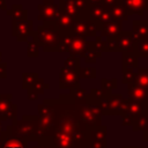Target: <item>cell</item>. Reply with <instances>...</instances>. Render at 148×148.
I'll return each mask as SVG.
<instances>
[{
  "instance_id": "obj_1",
  "label": "cell",
  "mask_w": 148,
  "mask_h": 148,
  "mask_svg": "<svg viewBox=\"0 0 148 148\" xmlns=\"http://www.w3.org/2000/svg\"><path fill=\"white\" fill-rule=\"evenodd\" d=\"M60 37L61 31L54 27L53 22H45L32 32V40L36 42L38 46H42L45 52H56Z\"/></svg>"
},
{
  "instance_id": "obj_2",
  "label": "cell",
  "mask_w": 148,
  "mask_h": 148,
  "mask_svg": "<svg viewBox=\"0 0 148 148\" xmlns=\"http://www.w3.org/2000/svg\"><path fill=\"white\" fill-rule=\"evenodd\" d=\"M76 104V103H75ZM76 110H77V117L80 121L87 127H95V126H101V110L97 105V103L90 97L88 94L84 102L76 104Z\"/></svg>"
},
{
  "instance_id": "obj_3",
  "label": "cell",
  "mask_w": 148,
  "mask_h": 148,
  "mask_svg": "<svg viewBox=\"0 0 148 148\" xmlns=\"http://www.w3.org/2000/svg\"><path fill=\"white\" fill-rule=\"evenodd\" d=\"M87 20H90L96 25L97 30L99 31L103 23L112 21V15H111L110 7H108L104 3L97 5V6H91L90 9L88 10Z\"/></svg>"
},
{
  "instance_id": "obj_4",
  "label": "cell",
  "mask_w": 148,
  "mask_h": 148,
  "mask_svg": "<svg viewBox=\"0 0 148 148\" xmlns=\"http://www.w3.org/2000/svg\"><path fill=\"white\" fill-rule=\"evenodd\" d=\"M71 34L75 36L81 37H96L97 36V28L96 25L87 18H74L72 27H71Z\"/></svg>"
},
{
  "instance_id": "obj_5",
  "label": "cell",
  "mask_w": 148,
  "mask_h": 148,
  "mask_svg": "<svg viewBox=\"0 0 148 148\" xmlns=\"http://www.w3.org/2000/svg\"><path fill=\"white\" fill-rule=\"evenodd\" d=\"M38 8V20L43 23L53 22L59 14V6L54 0H43L42 3L37 6Z\"/></svg>"
},
{
  "instance_id": "obj_6",
  "label": "cell",
  "mask_w": 148,
  "mask_h": 148,
  "mask_svg": "<svg viewBox=\"0 0 148 148\" xmlns=\"http://www.w3.org/2000/svg\"><path fill=\"white\" fill-rule=\"evenodd\" d=\"M88 146L91 148H106V126L88 128Z\"/></svg>"
},
{
  "instance_id": "obj_7",
  "label": "cell",
  "mask_w": 148,
  "mask_h": 148,
  "mask_svg": "<svg viewBox=\"0 0 148 148\" xmlns=\"http://www.w3.org/2000/svg\"><path fill=\"white\" fill-rule=\"evenodd\" d=\"M34 32V22L27 20L18 23H12V35L16 38L17 42H27L28 37L32 36Z\"/></svg>"
},
{
  "instance_id": "obj_8",
  "label": "cell",
  "mask_w": 148,
  "mask_h": 148,
  "mask_svg": "<svg viewBox=\"0 0 148 148\" xmlns=\"http://www.w3.org/2000/svg\"><path fill=\"white\" fill-rule=\"evenodd\" d=\"M89 50V43L87 40L86 37H81V36H72V39L69 42V46H68V53L73 57L76 58H84L86 53Z\"/></svg>"
},
{
  "instance_id": "obj_9",
  "label": "cell",
  "mask_w": 148,
  "mask_h": 148,
  "mask_svg": "<svg viewBox=\"0 0 148 148\" xmlns=\"http://www.w3.org/2000/svg\"><path fill=\"white\" fill-rule=\"evenodd\" d=\"M128 99H125L121 94H112L108 101L105 114H123L126 110Z\"/></svg>"
},
{
  "instance_id": "obj_10",
  "label": "cell",
  "mask_w": 148,
  "mask_h": 148,
  "mask_svg": "<svg viewBox=\"0 0 148 148\" xmlns=\"http://www.w3.org/2000/svg\"><path fill=\"white\" fill-rule=\"evenodd\" d=\"M79 80H80V77H79L77 72L61 68L60 74H59V87L61 89H64V88L74 89V88L80 87Z\"/></svg>"
},
{
  "instance_id": "obj_11",
  "label": "cell",
  "mask_w": 148,
  "mask_h": 148,
  "mask_svg": "<svg viewBox=\"0 0 148 148\" xmlns=\"http://www.w3.org/2000/svg\"><path fill=\"white\" fill-rule=\"evenodd\" d=\"M120 3L126 9L128 16L133 14L142 16L148 10V0H120Z\"/></svg>"
},
{
  "instance_id": "obj_12",
  "label": "cell",
  "mask_w": 148,
  "mask_h": 148,
  "mask_svg": "<svg viewBox=\"0 0 148 148\" xmlns=\"http://www.w3.org/2000/svg\"><path fill=\"white\" fill-rule=\"evenodd\" d=\"M123 114H128L133 119L138 116H148V101H132L128 98L126 110Z\"/></svg>"
},
{
  "instance_id": "obj_13",
  "label": "cell",
  "mask_w": 148,
  "mask_h": 148,
  "mask_svg": "<svg viewBox=\"0 0 148 148\" xmlns=\"http://www.w3.org/2000/svg\"><path fill=\"white\" fill-rule=\"evenodd\" d=\"M121 32H123V22L114 21V20L103 23L99 29L101 37H106V38L116 39Z\"/></svg>"
},
{
  "instance_id": "obj_14",
  "label": "cell",
  "mask_w": 148,
  "mask_h": 148,
  "mask_svg": "<svg viewBox=\"0 0 148 148\" xmlns=\"http://www.w3.org/2000/svg\"><path fill=\"white\" fill-rule=\"evenodd\" d=\"M118 51L123 52H133L134 47V39L130 30H123V32L116 38Z\"/></svg>"
},
{
  "instance_id": "obj_15",
  "label": "cell",
  "mask_w": 148,
  "mask_h": 148,
  "mask_svg": "<svg viewBox=\"0 0 148 148\" xmlns=\"http://www.w3.org/2000/svg\"><path fill=\"white\" fill-rule=\"evenodd\" d=\"M134 42L148 38V21L146 20H135L133 21L132 29L130 30Z\"/></svg>"
},
{
  "instance_id": "obj_16",
  "label": "cell",
  "mask_w": 148,
  "mask_h": 148,
  "mask_svg": "<svg viewBox=\"0 0 148 148\" xmlns=\"http://www.w3.org/2000/svg\"><path fill=\"white\" fill-rule=\"evenodd\" d=\"M73 21H74L73 17H71L69 15H67V14H65L64 12L59 10L58 16H57L56 20L53 21V24H54V27H56L59 31L67 32V31L71 30V27H72Z\"/></svg>"
},
{
  "instance_id": "obj_17",
  "label": "cell",
  "mask_w": 148,
  "mask_h": 148,
  "mask_svg": "<svg viewBox=\"0 0 148 148\" xmlns=\"http://www.w3.org/2000/svg\"><path fill=\"white\" fill-rule=\"evenodd\" d=\"M8 16H12V23H18L28 20V10L22 7V5H13L12 9L6 10Z\"/></svg>"
},
{
  "instance_id": "obj_18",
  "label": "cell",
  "mask_w": 148,
  "mask_h": 148,
  "mask_svg": "<svg viewBox=\"0 0 148 148\" xmlns=\"http://www.w3.org/2000/svg\"><path fill=\"white\" fill-rule=\"evenodd\" d=\"M127 92L132 101H148V90H145L134 83L127 84Z\"/></svg>"
},
{
  "instance_id": "obj_19",
  "label": "cell",
  "mask_w": 148,
  "mask_h": 148,
  "mask_svg": "<svg viewBox=\"0 0 148 148\" xmlns=\"http://www.w3.org/2000/svg\"><path fill=\"white\" fill-rule=\"evenodd\" d=\"M134 84H136L138 87H140L145 90H148V68H146V67L136 68Z\"/></svg>"
},
{
  "instance_id": "obj_20",
  "label": "cell",
  "mask_w": 148,
  "mask_h": 148,
  "mask_svg": "<svg viewBox=\"0 0 148 148\" xmlns=\"http://www.w3.org/2000/svg\"><path fill=\"white\" fill-rule=\"evenodd\" d=\"M69 1L74 8L77 10L79 13V18H87V14H88V10L90 9V5L88 2V0H67Z\"/></svg>"
},
{
  "instance_id": "obj_21",
  "label": "cell",
  "mask_w": 148,
  "mask_h": 148,
  "mask_svg": "<svg viewBox=\"0 0 148 148\" xmlns=\"http://www.w3.org/2000/svg\"><path fill=\"white\" fill-rule=\"evenodd\" d=\"M138 59L139 58L133 52H123V57H121L123 67L135 71L138 68Z\"/></svg>"
},
{
  "instance_id": "obj_22",
  "label": "cell",
  "mask_w": 148,
  "mask_h": 148,
  "mask_svg": "<svg viewBox=\"0 0 148 148\" xmlns=\"http://www.w3.org/2000/svg\"><path fill=\"white\" fill-rule=\"evenodd\" d=\"M133 53H134L138 58H139V57H140V58L148 57V38L134 42Z\"/></svg>"
},
{
  "instance_id": "obj_23",
  "label": "cell",
  "mask_w": 148,
  "mask_h": 148,
  "mask_svg": "<svg viewBox=\"0 0 148 148\" xmlns=\"http://www.w3.org/2000/svg\"><path fill=\"white\" fill-rule=\"evenodd\" d=\"M110 10H111L112 20H114V21L123 22V21H126L128 18V14H127L126 9L124 8V6L121 3H118V5L113 6V7H111Z\"/></svg>"
},
{
  "instance_id": "obj_24",
  "label": "cell",
  "mask_w": 148,
  "mask_h": 148,
  "mask_svg": "<svg viewBox=\"0 0 148 148\" xmlns=\"http://www.w3.org/2000/svg\"><path fill=\"white\" fill-rule=\"evenodd\" d=\"M58 6H59V10L64 12L65 14L69 15V16L73 17V18H79V13H77V10L74 8V6H73L69 1H67V0H59Z\"/></svg>"
},
{
  "instance_id": "obj_25",
  "label": "cell",
  "mask_w": 148,
  "mask_h": 148,
  "mask_svg": "<svg viewBox=\"0 0 148 148\" xmlns=\"http://www.w3.org/2000/svg\"><path fill=\"white\" fill-rule=\"evenodd\" d=\"M131 126H132L133 131H145L146 128H148V116L141 114V116L135 117L133 119Z\"/></svg>"
},
{
  "instance_id": "obj_26",
  "label": "cell",
  "mask_w": 148,
  "mask_h": 148,
  "mask_svg": "<svg viewBox=\"0 0 148 148\" xmlns=\"http://www.w3.org/2000/svg\"><path fill=\"white\" fill-rule=\"evenodd\" d=\"M72 36L73 35L71 34V31H67V32L61 31V37H60V40H59V44H58V47H57L56 52H67L68 46H69V42L72 39Z\"/></svg>"
},
{
  "instance_id": "obj_27",
  "label": "cell",
  "mask_w": 148,
  "mask_h": 148,
  "mask_svg": "<svg viewBox=\"0 0 148 148\" xmlns=\"http://www.w3.org/2000/svg\"><path fill=\"white\" fill-rule=\"evenodd\" d=\"M117 83H118V80L116 77H112V79L103 77V79H101V89L103 91H105V92H110L111 94V91L118 87Z\"/></svg>"
},
{
  "instance_id": "obj_28",
  "label": "cell",
  "mask_w": 148,
  "mask_h": 148,
  "mask_svg": "<svg viewBox=\"0 0 148 148\" xmlns=\"http://www.w3.org/2000/svg\"><path fill=\"white\" fill-rule=\"evenodd\" d=\"M74 101V103L79 104V103H82L84 102L86 97H87V91L84 89H82L81 87H77V88H74V89H71V94H69Z\"/></svg>"
},
{
  "instance_id": "obj_29",
  "label": "cell",
  "mask_w": 148,
  "mask_h": 148,
  "mask_svg": "<svg viewBox=\"0 0 148 148\" xmlns=\"http://www.w3.org/2000/svg\"><path fill=\"white\" fill-rule=\"evenodd\" d=\"M62 68L68 69V71L77 72V71H79V68H80V59H79V58H76V57L69 56V57L65 60Z\"/></svg>"
},
{
  "instance_id": "obj_30",
  "label": "cell",
  "mask_w": 148,
  "mask_h": 148,
  "mask_svg": "<svg viewBox=\"0 0 148 148\" xmlns=\"http://www.w3.org/2000/svg\"><path fill=\"white\" fill-rule=\"evenodd\" d=\"M80 79H95L96 77V68L92 66L89 67H80L77 71Z\"/></svg>"
},
{
  "instance_id": "obj_31",
  "label": "cell",
  "mask_w": 148,
  "mask_h": 148,
  "mask_svg": "<svg viewBox=\"0 0 148 148\" xmlns=\"http://www.w3.org/2000/svg\"><path fill=\"white\" fill-rule=\"evenodd\" d=\"M37 80H38V74L37 73H24L22 75V81H23V87L24 88L30 89Z\"/></svg>"
},
{
  "instance_id": "obj_32",
  "label": "cell",
  "mask_w": 148,
  "mask_h": 148,
  "mask_svg": "<svg viewBox=\"0 0 148 148\" xmlns=\"http://www.w3.org/2000/svg\"><path fill=\"white\" fill-rule=\"evenodd\" d=\"M134 77H135V71L131 68H125L123 67V83L125 84H131L134 83Z\"/></svg>"
},
{
  "instance_id": "obj_33",
  "label": "cell",
  "mask_w": 148,
  "mask_h": 148,
  "mask_svg": "<svg viewBox=\"0 0 148 148\" xmlns=\"http://www.w3.org/2000/svg\"><path fill=\"white\" fill-rule=\"evenodd\" d=\"M38 51H39V46L37 45V43L34 40H29L27 46V56L29 58H37Z\"/></svg>"
},
{
  "instance_id": "obj_34",
  "label": "cell",
  "mask_w": 148,
  "mask_h": 148,
  "mask_svg": "<svg viewBox=\"0 0 148 148\" xmlns=\"http://www.w3.org/2000/svg\"><path fill=\"white\" fill-rule=\"evenodd\" d=\"M45 88H49V84H46L43 79H39V77H38V80L35 82V84H34L29 90H31V91L35 92V94H43V91H44Z\"/></svg>"
},
{
  "instance_id": "obj_35",
  "label": "cell",
  "mask_w": 148,
  "mask_h": 148,
  "mask_svg": "<svg viewBox=\"0 0 148 148\" xmlns=\"http://www.w3.org/2000/svg\"><path fill=\"white\" fill-rule=\"evenodd\" d=\"M117 43L114 38H106L104 39V52H117Z\"/></svg>"
},
{
  "instance_id": "obj_36",
  "label": "cell",
  "mask_w": 148,
  "mask_h": 148,
  "mask_svg": "<svg viewBox=\"0 0 148 148\" xmlns=\"http://www.w3.org/2000/svg\"><path fill=\"white\" fill-rule=\"evenodd\" d=\"M97 54L92 51V50H88V52L86 53V56H84V61L87 62V64H95L96 62V60H97Z\"/></svg>"
},
{
  "instance_id": "obj_37",
  "label": "cell",
  "mask_w": 148,
  "mask_h": 148,
  "mask_svg": "<svg viewBox=\"0 0 148 148\" xmlns=\"http://www.w3.org/2000/svg\"><path fill=\"white\" fill-rule=\"evenodd\" d=\"M7 76V64L0 62V79H3Z\"/></svg>"
},
{
  "instance_id": "obj_38",
  "label": "cell",
  "mask_w": 148,
  "mask_h": 148,
  "mask_svg": "<svg viewBox=\"0 0 148 148\" xmlns=\"http://www.w3.org/2000/svg\"><path fill=\"white\" fill-rule=\"evenodd\" d=\"M103 3L111 8V7H113V6L118 5V3H120V0H103Z\"/></svg>"
},
{
  "instance_id": "obj_39",
  "label": "cell",
  "mask_w": 148,
  "mask_h": 148,
  "mask_svg": "<svg viewBox=\"0 0 148 148\" xmlns=\"http://www.w3.org/2000/svg\"><path fill=\"white\" fill-rule=\"evenodd\" d=\"M88 2L90 6H97V5L103 3V0H88Z\"/></svg>"
},
{
  "instance_id": "obj_40",
  "label": "cell",
  "mask_w": 148,
  "mask_h": 148,
  "mask_svg": "<svg viewBox=\"0 0 148 148\" xmlns=\"http://www.w3.org/2000/svg\"><path fill=\"white\" fill-rule=\"evenodd\" d=\"M0 9L1 10H6L7 9V6H6L5 0H0Z\"/></svg>"
},
{
  "instance_id": "obj_41",
  "label": "cell",
  "mask_w": 148,
  "mask_h": 148,
  "mask_svg": "<svg viewBox=\"0 0 148 148\" xmlns=\"http://www.w3.org/2000/svg\"><path fill=\"white\" fill-rule=\"evenodd\" d=\"M143 141H146V142H148V128H146L145 131H143Z\"/></svg>"
},
{
  "instance_id": "obj_42",
  "label": "cell",
  "mask_w": 148,
  "mask_h": 148,
  "mask_svg": "<svg viewBox=\"0 0 148 148\" xmlns=\"http://www.w3.org/2000/svg\"><path fill=\"white\" fill-rule=\"evenodd\" d=\"M123 148H138V147H133V146H125Z\"/></svg>"
},
{
  "instance_id": "obj_43",
  "label": "cell",
  "mask_w": 148,
  "mask_h": 148,
  "mask_svg": "<svg viewBox=\"0 0 148 148\" xmlns=\"http://www.w3.org/2000/svg\"><path fill=\"white\" fill-rule=\"evenodd\" d=\"M1 58H2V52H0V62H1Z\"/></svg>"
},
{
  "instance_id": "obj_44",
  "label": "cell",
  "mask_w": 148,
  "mask_h": 148,
  "mask_svg": "<svg viewBox=\"0 0 148 148\" xmlns=\"http://www.w3.org/2000/svg\"><path fill=\"white\" fill-rule=\"evenodd\" d=\"M138 148H148V147H146V146H142V147H138Z\"/></svg>"
}]
</instances>
